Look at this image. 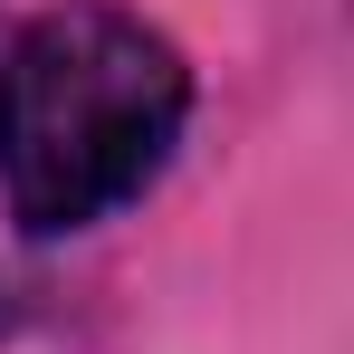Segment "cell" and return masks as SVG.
Returning <instances> with one entry per match:
<instances>
[{
  "label": "cell",
  "instance_id": "obj_1",
  "mask_svg": "<svg viewBox=\"0 0 354 354\" xmlns=\"http://www.w3.org/2000/svg\"><path fill=\"white\" fill-rule=\"evenodd\" d=\"M192 106L173 39L115 0L39 10L0 58V192L19 230H86L163 173Z\"/></svg>",
  "mask_w": 354,
  "mask_h": 354
}]
</instances>
